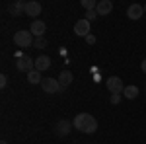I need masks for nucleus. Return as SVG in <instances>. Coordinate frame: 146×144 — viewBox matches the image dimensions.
<instances>
[{
	"mask_svg": "<svg viewBox=\"0 0 146 144\" xmlns=\"http://www.w3.org/2000/svg\"><path fill=\"white\" fill-rule=\"evenodd\" d=\"M74 129L80 131V133H86V134H92L98 131V121H96V117L90 115V113H78L76 117H74Z\"/></svg>",
	"mask_w": 146,
	"mask_h": 144,
	"instance_id": "1",
	"label": "nucleus"
},
{
	"mask_svg": "<svg viewBox=\"0 0 146 144\" xmlns=\"http://www.w3.org/2000/svg\"><path fill=\"white\" fill-rule=\"evenodd\" d=\"M12 39H14V45H16V47H20V49L31 47V45H33V41H35L33 33H31L29 29H20V31H16Z\"/></svg>",
	"mask_w": 146,
	"mask_h": 144,
	"instance_id": "2",
	"label": "nucleus"
},
{
	"mask_svg": "<svg viewBox=\"0 0 146 144\" xmlns=\"http://www.w3.org/2000/svg\"><path fill=\"white\" fill-rule=\"evenodd\" d=\"M105 88L109 90L111 94H123L127 86L123 84V78H119V76H109L107 80H105Z\"/></svg>",
	"mask_w": 146,
	"mask_h": 144,
	"instance_id": "3",
	"label": "nucleus"
},
{
	"mask_svg": "<svg viewBox=\"0 0 146 144\" xmlns=\"http://www.w3.org/2000/svg\"><path fill=\"white\" fill-rule=\"evenodd\" d=\"M41 86H43V92H45V94H58V92H64V88L58 84L56 78H43Z\"/></svg>",
	"mask_w": 146,
	"mask_h": 144,
	"instance_id": "4",
	"label": "nucleus"
},
{
	"mask_svg": "<svg viewBox=\"0 0 146 144\" xmlns=\"http://www.w3.org/2000/svg\"><path fill=\"white\" fill-rule=\"evenodd\" d=\"M16 66H18V70L20 72H31V70H35V60L31 58V56H22V58H18V62H16Z\"/></svg>",
	"mask_w": 146,
	"mask_h": 144,
	"instance_id": "5",
	"label": "nucleus"
},
{
	"mask_svg": "<svg viewBox=\"0 0 146 144\" xmlns=\"http://www.w3.org/2000/svg\"><path fill=\"white\" fill-rule=\"evenodd\" d=\"M90 23L92 22H88V20H86V18H82V20H78V22L74 23V31H76V35H80V37H84V39H86V37H88V35H90Z\"/></svg>",
	"mask_w": 146,
	"mask_h": 144,
	"instance_id": "6",
	"label": "nucleus"
},
{
	"mask_svg": "<svg viewBox=\"0 0 146 144\" xmlns=\"http://www.w3.org/2000/svg\"><path fill=\"white\" fill-rule=\"evenodd\" d=\"M25 4L27 2H23V0H16L14 4H10V8H8V12H10L14 18H20V16H25Z\"/></svg>",
	"mask_w": 146,
	"mask_h": 144,
	"instance_id": "7",
	"label": "nucleus"
},
{
	"mask_svg": "<svg viewBox=\"0 0 146 144\" xmlns=\"http://www.w3.org/2000/svg\"><path fill=\"white\" fill-rule=\"evenodd\" d=\"M41 4L37 2V0H29L27 4H25V16H29V18H37L39 14H41Z\"/></svg>",
	"mask_w": 146,
	"mask_h": 144,
	"instance_id": "8",
	"label": "nucleus"
},
{
	"mask_svg": "<svg viewBox=\"0 0 146 144\" xmlns=\"http://www.w3.org/2000/svg\"><path fill=\"white\" fill-rule=\"evenodd\" d=\"M29 31L33 33V37H43L47 31V25L45 22H41V20H33L31 25H29Z\"/></svg>",
	"mask_w": 146,
	"mask_h": 144,
	"instance_id": "9",
	"label": "nucleus"
},
{
	"mask_svg": "<svg viewBox=\"0 0 146 144\" xmlns=\"http://www.w3.org/2000/svg\"><path fill=\"white\" fill-rule=\"evenodd\" d=\"M127 16H129L131 20H140V18L144 16V6H140V4H131V6L127 8Z\"/></svg>",
	"mask_w": 146,
	"mask_h": 144,
	"instance_id": "10",
	"label": "nucleus"
},
{
	"mask_svg": "<svg viewBox=\"0 0 146 144\" xmlns=\"http://www.w3.org/2000/svg\"><path fill=\"white\" fill-rule=\"evenodd\" d=\"M72 127H74V125H72L70 121H66V119H62V121H58V123H56V127H55V133L58 134V136H66V134L70 133V131H72Z\"/></svg>",
	"mask_w": 146,
	"mask_h": 144,
	"instance_id": "11",
	"label": "nucleus"
},
{
	"mask_svg": "<svg viewBox=\"0 0 146 144\" xmlns=\"http://www.w3.org/2000/svg\"><path fill=\"white\" fill-rule=\"evenodd\" d=\"M111 10H113L111 0H100V2H98V8H96L98 16H107V14H111Z\"/></svg>",
	"mask_w": 146,
	"mask_h": 144,
	"instance_id": "12",
	"label": "nucleus"
},
{
	"mask_svg": "<svg viewBox=\"0 0 146 144\" xmlns=\"http://www.w3.org/2000/svg\"><path fill=\"white\" fill-rule=\"evenodd\" d=\"M49 66H51V58H49V56L41 55V56H37V58H35V70L43 72V70H47Z\"/></svg>",
	"mask_w": 146,
	"mask_h": 144,
	"instance_id": "13",
	"label": "nucleus"
},
{
	"mask_svg": "<svg viewBox=\"0 0 146 144\" xmlns=\"http://www.w3.org/2000/svg\"><path fill=\"white\" fill-rule=\"evenodd\" d=\"M72 72H70V70H62V72H60V74H58V84H60V86H62V88H66V86H70V84H72Z\"/></svg>",
	"mask_w": 146,
	"mask_h": 144,
	"instance_id": "14",
	"label": "nucleus"
},
{
	"mask_svg": "<svg viewBox=\"0 0 146 144\" xmlns=\"http://www.w3.org/2000/svg\"><path fill=\"white\" fill-rule=\"evenodd\" d=\"M123 96L127 100H136V96H138V88L136 86H127L123 92Z\"/></svg>",
	"mask_w": 146,
	"mask_h": 144,
	"instance_id": "15",
	"label": "nucleus"
},
{
	"mask_svg": "<svg viewBox=\"0 0 146 144\" xmlns=\"http://www.w3.org/2000/svg\"><path fill=\"white\" fill-rule=\"evenodd\" d=\"M27 80H29V84H41V82H43L39 70H31V72L27 74Z\"/></svg>",
	"mask_w": 146,
	"mask_h": 144,
	"instance_id": "16",
	"label": "nucleus"
},
{
	"mask_svg": "<svg viewBox=\"0 0 146 144\" xmlns=\"http://www.w3.org/2000/svg\"><path fill=\"white\" fill-rule=\"evenodd\" d=\"M82 6L90 12V10H96V8H98V2H96V0H82Z\"/></svg>",
	"mask_w": 146,
	"mask_h": 144,
	"instance_id": "17",
	"label": "nucleus"
},
{
	"mask_svg": "<svg viewBox=\"0 0 146 144\" xmlns=\"http://www.w3.org/2000/svg\"><path fill=\"white\" fill-rule=\"evenodd\" d=\"M33 47H35V49H45V47H47V39H45V37H35Z\"/></svg>",
	"mask_w": 146,
	"mask_h": 144,
	"instance_id": "18",
	"label": "nucleus"
},
{
	"mask_svg": "<svg viewBox=\"0 0 146 144\" xmlns=\"http://www.w3.org/2000/svg\"><path fill=\"white\" fill-rule=\"evenodd\" d=\"M96 18H98V12H96V10H90V12H86V20H88V22H94Z\"/></svg>",
	"mask_w": 146,
	"mask_h": 144,
	"instance_id": "19",
	"label": "nucleus"
},
{
	"mask_svg": "<svg viewBox=\"0 0 146 144\" xmlns=\"http://www.w3.org/2000/svg\"><path fill=\"white\" fill-rule=\"evenodd\" d=\"M113 105H117L119 101H121V94H111V100H109Z\"/></svg>",
	"mask_w": 146,
	"mask_h": 144,
	"instance_id": "20",
	"label": "nucleus"
},
{
	"mask_svg": "<svg viewBox=\"0 0 146 144\" xmlns=\"http://www.w3.org/2000/svg\"><path fill=\"white\" fill-rule=\"evenodd\" d=\"M6 84H8V76H6V74H2V76H0V88L4 90V88H6Z\"/></svg>",
	"mask_w": 146,
	"mask_h": 144,
	"instance_id": "21",
	"label": "nucleus"
},
{
	"mask_svg": "<svg viewBox=\"0 0 146 144\" xmlns=\"http://www.w3.org/2000/svg\"><path fill=\"white\" fill-rule=\"evenodd\" d=\"M86 43H88V45H94V43H96V37H94V35H88V37H86Z\"/></svg>",
	"mask_w": 146,
	"mask_h": 144,
	"instance_id": "22",
	"label": "nucleus"
},
{
	"mask_svg": "<svg viewBox=\"0 0 146 144\" xmlns=\"http://www.w3.org/2000/svg\"><path fill=\"white\" fill-rule=\"evenodd\" d=\"M140 68H142V72H146V58L142 60V62H140Z\"/></svg>",
	"mask_w": 146,
	"mask_h": 144,
	"instance_id": "23",
	"label": "nucleus"
},
{
	"mask_svg": "<svg viewBox=\"0 0 146 144\" xmlns=\"http://www.w3.org/2000/svg\"><path fill=\"white\" fill-rule=\"evenodd\" d=\"M144 12H146V4H144Z\"/></svg>",
	"mask_w": 146,
	"mask_h": 144,
	"instance_id": "24",
	"label": "nucleus"
}]
</instances>
